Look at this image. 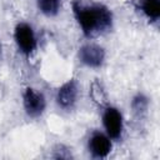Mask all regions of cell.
<instances>
[{"instance_id":"1","label":"cell","mask_w":160,"mask_h":160,"mask_svg":"<svg viewBox=\"0 0 160 160\" xmlns=\"http://www.w3.org/2000/svg\"><path fill=\"white\" fill-rule=\"evenodd\" d=\"M72 12L85 36L106 32L112 26V14L110 9L100 2L74 0Z\"/></svg>"},{"instance_id":"2","label":"cell","mask_w":160,"mask_h":160,"mask_svg":"<svg viewBox=\"0 0 160 160\" xmlns=\"http://www.w3.org/2000/svg\"><path fill=\"white\" fill-rule=\"evenodd\" d=\"M14 39L19 51L24 55H30L36 49V36L31 25L26 22H19L14 31Z\"/></svg>"},{"instance_id":"3","label":"cell","mask_w":160,"mask_h":160,"mask_svg":"<svg viewBox=\"0 0 160 160\" xmlns=\"http://www.w3.org/2000/svg\"><path fill=\"white\" fill-rule=\"evenodd\" d=\"M102 125L105 134L111 140L120 139L124 129V121L120 110L114 106H106L102 112Z\"/></svg>"},{"instance_id":"4","label":"cell","mask_w":160,"mask_h":160,"mask_svg":"<svg viewBox=\"0 0 160 160\" xmlns=\"http://www.w3.org/2000/svg\"><path fill=\"white\" fill-rule=\"evenodd\" d=\"M22 104L25 112L30 118H39L42 115L45 111L46 106V100L42 92L32 89V88H26L22 94Z\"/></svg>"},{"instance_id":"5","label":"cell","mask_w":160,"mask_h":160,"mask_svg":"<svg viewBox=\"0 0 160 160\" xmlns=\"http://www.w3.org/2000/svg\"><path fill=\"white\" fill-rule=\"evenodd\" d=\"M79 60L88 68H100L105 60V50L96 44H85L79 49Z\"/></svg>"},{"instance_id":"6","label":"cell","mask_w":160,"mask_h":160,"mask_svg":"<svg viewBox=\"0 0 160 160\" xmlns=\"http://www.w3.org/2000/svg\"><path fill=\"white\" fill-rule=\"evenodd\" d=\"M111 139L100 131H94L88 141V149L90 151V154L92 155V158L96 159H102L106 158L110 151H111Z\"/></svg>"},{"instance_id":"7","label":"cell","mask_w":160,"mask_h":160,"mask_svg":"<svg viewBox=\"0 0 160 160\" xmlns=\"http://www.w3.org/2000/svg\"><path fill=\"white\" fill-rule=\"evenodd\" d=\"M78 84L75 80H69L65 84H62L56 92V102L61 109L69 110L72 109L78 100Z\"/></svg>"},{"instance_id":"8","label":"cell","mask_w":160,"mask_h":160,"mask_svg":"<svg viewBox=\"0 0 160 160\" xmlns=\"http://www.w3.org/2000/svg\"><path fill=\"white\" fill-rule=\"evenodd\" d=\"M140 9L150 21H158L160 18V0H141Z\"/></svg>"},{"instance_id":"9","label":"cell","mask_w":160,"mask_h":160,"mask_svg":"<svg viewBox=\"0 0 160 160\" xmlns=\"http://www.w3.org/2000/svg\"><path fill=\"white\" fill-rule=\"evenodd\" d=\"M39 10L46 16H54L60 8V0H36Z\"/></svg>"}]
</instances>
